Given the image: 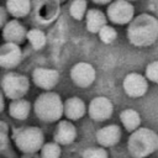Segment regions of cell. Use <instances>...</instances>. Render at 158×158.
Returning a JSON list of instances; mask_svg holds the SVG:
<instances>
[{"label":"cell","mask_w":158,"mask_h":158,"mask_svg":"<svg viewBox=\"0 0 158 158\" xmlns=\"http://www.w3.org/2000/svg\"><path fill=\"white\" fill-rule=\"evenodd\" d=\"M126 36L131 44L148 47L158 40V20L151 14H141L131 20Z\"/></svg>","instance_id":"1"},{"label":"cell","mask_w":158,"mask_h":158,"mask_svg":"<svg viewBox=\"0 0 158 158\" xmlns=\"http://www.w3.org/2000/svg\"><path fill=\"white\" fill-rule=\"evenodd\" d=\"M127 149L133 158H146L158 149V133L147 127H138L127 141Z\"/></svg>","instance_id":"2"},{"label":"cell","mask_w":158,"mask_h":158,"mask_svg":"<svg viewBox=\"0 0 158 158\" xmlns=\"http://www.w3.org/2000/svg\"><path fill=\"white\" fill-rule=\"evenodd\" d=\"M33 109L36 116L44 122H54L63 116V101L53 91H46L38 95Z\"/></svg>","instance_id":"3"},{"label":"cell","mask_w":158,"mask_h":158,"mask_svg":"<svg viewBox=\"0 0 158 158\" xmlns=\"http://www.w3.org/2000/svg\"><path fill=\"white\" fill-rule=\"evenodd\" d=\"M12 137L16 147L26 154H33L38 152L44 144L43 132L36 126L20 127L14 132Z\"/></svg>","instance_id":"4"},{"label":"cell","mask_w":158,"mask_h":158,"mask_svg":"<svg viewBox=\"0 0 158 158\" xmlns=\"http://www.w3.org/2000/svg\"><path fill=\"white\" fill-rule=\"evenodd\" d=\"M1 88L5 93V95L9 99L14 100H20L22 99L30 88L28 79L25 75H21L19 73H7L4 75L1 80Z\"/></svg>","instance_id":"5"},{"label":"cell","mask_w":158,"mask_h":158,"mask_svg":"<svg viewBox=\"0 0 158 158\" xmlns=\"http://www.w3.org/2000/svg\"><path fill=\"white\" fill-rule=\"evenodd\" d=\"M133 17H135V7L128 1L116 0L107 5L106 19H109L115 25L130 23Z\"/></svg>","instance_id":"6"},{"label":"cell","mask_w":158,"mask_h":158,"mask_svg":"<svg viewBox=\"0 0 158 158\" xmlns=\"http://www.w3.org/2000/svg\"><path fill=\"white\" fill-rule=\"evenodd\" d=\"M95 77H96L95 68L86 62H79L74 64L70 69V79L79 88L90 86L94 83Z\"/></svg>","instance_id":"7"},{"label":"cell","mask_w":158,"mask_h":158,"mask_svg":"<svg viewBox=\"0 0 158 158\" xmlns=\"http://www.w3.org/2000/svg\"><path fill=\"white\" fill-rule=\"evenodd\" d=\"M86 110L90 118L101 122L111 117L114 112V105L106 96H96L89 102V107Z\"/></svg>","instance_id":"8"},{"label":"cell","mask_w":158,"mask_h":158,"mask_svg":"<svg viewBox=\"0 0 158 158\" xmlns=\"http://www.w3.org/2000/svg\"><path fill=\"white\" fill-rule=\"evenodd\" d=\"M122 88L127 96L141 98L148 90V81L138 73H128L122 81Z\"/></svg>","instance_id":"9"},{"label":"cell","mask_w":158,"mask_h":158,"mask_svg":"<svg viewBox=\"0 0 158 158\" xmlns=\"http://www.w3.org/2000/svg\"><path fill=\"white\" fill-rule=\"evenodd\" d=\"M32 80L38 88L49 91L51 89H53L58 84L59 73L56 69L41 68L40 67V68H36L32 72Z\"/></svg>","instance_id":"10"},{"label":"cell","mask_w":158,"mask_h":158,"mask_svg":"<svg viewBox=\"0 0 158 158\" xmlns=\"http://www.w3.org/2000/svg\"><path fill=\"white\" fill-rule=\"evenodd\" d=\"M22 59V51L19 44L4 43L0 46V67L15 68Z\"/></svg>","instance_id":"11"},{"label":"cell","mask_w":158,"mask_h":158,"mask_svg":"<svg viewBox=\"0 0 158 158\" xmlns=\"http://www.w3.org/2000/svg\"><path fill=\"white\" fill-rule=\"evenodd\" d=\"M53 137H54V142L59 146L60 144H63V146L70 144L77 138V128L70 121L62 120L58 122Z\"/></svg>","instance_id":"12"},{"label":"cell","mask_w":158,"mask_h":158,"mask_svg":"<svg viewBox=\"0 0 158 158\" xmlns=\"http://www.w3.org/2000/svg\"><path fill=\"white\" fill-rule=\"evenodd\" d=\"M95 137H96L98 143L102 148L112 147V146L117 144L121 138V128L117 125H107V126L100 128L96 132Z\"/></svg>","instance_id":"13"},{"label":"cell","mask_w":158,"mask_h":158,"mask_svg":"<svg viewBox=\"0 0 158 158\" xmlns=\"http://www.w3.org/2000/svg\"><path fill=\"white\" fill-rule=\"evenodd\" d=\"M85 114H86V105L80 98L72 96L63 102V115H65L68 121L79 120Z\"/></svg>","instance_id":"14"},{"label":"cell","mask_w":158,"mask_h":158,"mask_svg":"<svg viewBox=\"0 0 158 158\" xmlns=\"http://www.w3.org/2000/svg\"><path fill=\"white\" fill-rule=\"evenodd\" d=\"M26 33L27 31L17 20L7 21L2 27V37L7 43H14V44L21 43L26 38Z\"/></svg>","instance_id":"15"},{"label":"cell","mask_w":158,"mask_h":158,"mask_svg":"<svg viewBox=\"0 0 158 158\" xmlns=\"http://www.w3.org/2000/svg\"><path fill=\"white\" fill-rule=\"evenodd\" d=\"M107 22L106 15L99 9H89L85 14V26L90 33H98Z\"/></svg>","instance_id":"16"},{"label":"cell","mask_w":158,"mask_h":158,"mask_svg":"<svg viewBox=\"0 0 158 158\" xmlns=\"http://www.w3.org/2000/svg\"><path fill=\"white\" fill-rule=\"evenodd\" d=\"M59 11V4L57 1H42L36 9V16L40 22L47 23L56 19Z\"/></svg>","instance_id":"17"},{"label":"cell","mask_w":158,"mask_h":158,"mask_svg":"<svg viewBox=\"0 0 158 158\" xmlns=\"http://www.w3.org/2000/svg\"><path fill=\"white\" fill-rule=\"evenodd\" d=\"M120 120L122 126L131 133L136 131L141 125V115L133 109H125L123 111H121Z\"/></svg>","instance_id":"18"},{"label":"cell","mask_w":158,"mask_h":158,"mask_svg":"<svg viewBox=\"0 0 158 158\" xmlns=\"http://www.w3.org/2000/svg\"><path fill=\"white\" fill-rule=\"evenodd\" d=\"M30 110H31V104L25 99L14 100V101H11V104L9 106L10 116H12L14 118H17V120L27 118Z\"/></svg>","instance_id":"19"},{"label":"cell","mask_w":158,"mask_h":158,"mask_svg":"<svg viewBox=\"0 0 158 158\" xmlns=\"http://www.w3.org/2000/svg\"><path fill=\"white\" fill-rule=\"evenodd\" d=\"M31 10V2L28 0H9L6 2V11L14 17H23Z\"/></svg>","instance_id":"20"},{"label":"cell","mask_w":158,"mask_h":158,"mask_svg":"<svg viewBox=\"0 0 158 158\" xmlns=\"http://www.w3.org/2000/svg\"><path fill=\"white\" fill-rule=\"evenodd\" d=\"M26 38L28 40L30 44H31L35 49H41V48L46 44V41H47L44 32H42V31L38 30V28H32V30L27 31Z\"/></svg>","instance_id":"21"},{"label":"cell","mask_w":158,"mask_h":158,"mask_svg":"<svg viewBox=\"0 0 158 158\" xmlns=\"http://www.w3.org/2000/svg\"><path fill=\"white\" fill-rule=\"evenodd\" d=\"M86 6H88V4L84 0H75V1H73L70 4V6H69V14H70V16L73 19L78 20V21L83 20L85 17L86 11H88Z\"/></svg>","instance_id":"22"},{"label":"cell","mask_w":158,"mask_h":158,"mask_svg":"<svg viewBox=\"0 0 158 158\" xmlns=\"http://www.w3.org/2000/svg\"><path fill=\"white\" fill-rule=\"evenodd\" d=\"M41 151V158H60V146L56 142H48L42 146Z\"/></svg>","instance_id":"23"},{"label":"cell","mask_w":158,"mask_h":158,"mask_svg":"<svg viewBox=\"0 0 158 158\" xmlns=\"http://www.w3.org/2000/svg\"><path fill=\"white\" fill-rule=\"evenodd\" d=\"M98 33H99V37H100L101 42L102 43H106V44L112 43L116 40V37H117L116 30L112 26H109V25H105Z\"/></svg>","instance_id":"24"},{"label":"cell","mask_w":158,"mask_h":158,"mask_svg":"<svg viewBox=\"0 0 158 158\" xmlns=\"http://www.w3.org/2000/svg\"><path fill=\"white\" fill-rule=\"evenodd\" d=\"M107 151L102 147H90L83 152V158H107Z\"/></svg>","instance_id":"25"},{"label":"cell","mask_w":158,"mask_h":158,"mask_svg":"<svg viewBox=\"0 0 158 158\" xmlns=\"http://www.w3.org/2000/svg\"><path fill=\"white\" fill-rule=\"evenodd\" d=\"M144 78L152 83L158 84V60L151 62L144 70Z\"/></svg>","instance_id":"26"},{"label":"cell","mask_w":158,"mask_h":158,"mask_svg":"<svg viewBox=\"0 0 158 158\" xmlns=\"http://www.w3.org/2000/svg\"><path fill=\"white\" fill-rule=\"evenodd\" d=\"M6 22H7V12H6V9L2 7V6H0V28H2Z\"/></svg>","instance_id":"27"},{"label":"cell","mask_w":158,"mask_h":158,"mask_svg":"<svg viewBox=\"0 0 158 158\" xmlns=\"http://www.w3.org/2000/svg\"><path fill=\"white\" fill-rule=\"evenodd\" d=\"M5 131L6 130H4V127H0V149H2L7 144V137Z\"/></svg>","instance_id":"28"},{"label":"cell","mask_w":158,"mask_h":158,"mask_svg":"<svg viewBox=\"0 0 158 158\" xmlns=\"http://www.w3.org/2000/svg\"><path fill=\"white\" fill-rule=\"evenodd\" d=\"M95 4H99V5H109L110 1L109 0H94Z\"/></svg>","instance_id":"29"},{"label":"cell","mask_w":158,"mask_h":158,"mask_svg":"<svg viewBox=\"0 0 158 158\" xmlns=\"http://www.w3.org/2000/svg\"><path fill=\"white\" fill-rule=\"evenodd\" d=\"M4 105H5V104H4V96H2V94L0 93V112L4 110Z\"/></svg>","instance_id":"30"}]
</instances>
